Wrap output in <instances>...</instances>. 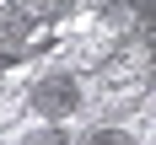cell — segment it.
<instances>
[{
	"label": "cell",
	"mask_w": 156,
	"mask_h": 145,
	"mask_svg": "<svg viewBox=\"0 0 156 145\" xmlns=\"http://www.w3.org/2000/svg\"><path fill=\"white\" fill-rule=\"evenodd\" d=\"M124 5H129L135 16H151V11H156V0H124Z\"/></svg>",
	"instance_id": "cell-4"
},
{
	"label": "cell",
	"mask_w": 156,
	"mask_h": 145,
	"mask_svg": "<svg viewBox=\"0 0 156 145\" xmlns=\"http://www.w3.org/2000/svg\"><path fill=\"white\" fill-rule=\"evenodd\" d=\"M16 145H70V129H65V124H48V118H43V124H38V129H27Z\"/></svg>",
	"instance_id": "cell-2"
},
{
	"label": "cell",
	"mask_w": 156,
	"mask_h": 145,
	"mask_svg": "<svg viewBox=\"0 0 156 145\" xmlns=\"http://www.w3.org/2000/svg\"><path fill=\"white\" fill-rule=\"evenodd\" d=\"M27 108L38 113V118H48V124H70L81 113V81H76V70H48V75H38V86L27 91Z\"/></svg>",
	"instance_id": "cell-1"
},
{
	"label": "cell",
	"mask_w": 156,
	"mask_h": 145,
	"mask_svg": "<svg viewBox=\"0 0 156 145\" xmlns=\"http://www.w3.org/2000/svg\"><path fill=\"white\" fill-rule=\"evenodd\" d=\"M86 145H135V134L119 129V124H97L92 134H86Z\"/></svg>",
	"instance_id": "cell-3"
}]
</instances>
